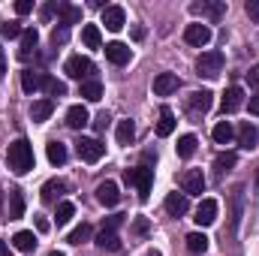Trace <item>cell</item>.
Masks as SVG:
<instances>
[{
	"label": "cell",
	"mask_w": 259,
	"mask_h": 256,
	"mask_svg": "<svg viewBox=\"0 0 259 256\" xmlns=\"http://www.w3.org/2000/svg\"><path fill=\"white\" fill-rule=\"evenodd\" d=\"M6 160H9V169L15 175H27L33 169V145L27 139H15L6 151Z\"/></svg>",
	"instance_id": "1"
},
{
	"label": "cell",
	"mask_w": 259,
	"mask_h": 256,
	"mask_svg": "<svg viewBox=\"0 0 259 256\" xmlns=\"http://www.w3.org/2000/svg\"><path fill=\"white\" fill-rule=\"evenodd\" d=\"M124 181H127V184H133V187L139 190V199H142V202H148L151 187H154V169H148V166L127 169V172H124Z\"/></svg>",
	"instance_id": "2"
},
{
	"label": "cell",
	"mask_w": 259,
	"mask_h": 256,
	"mask_svg": "<svg viewBox=\"0 0 259 256\" xmlns=\"http://www.w3.org/2000/svg\"><path fill=\"white\" fill-rule=\"evenodd\" d=\"M229 208H232V217H229V238H235V235H238V226H241V220H244V184L232 187V193H229Z\"/></svg>",
	"instance_id": "3"
},
{
	"label": "cell",
	"mask_w": 259,
	"mask_h": 256,
	"mask_svg": "<svg viewBox=\"0 0 259 256\" xmlns=\"http://www.w3.org/2000/svg\"><path fill=\"white\" fill-rule=\"evenodd\" d=\"M211 106H214V94H211V91H193V94L187 97V115L196 118V121H199L202 115H208Z\"/></svg>",
	"instance_id": "4"
},
{
	"label": "cell",
	"mask_w": 259,
	"mask_h": 256,
	"mask_svg": "<svg viewBox=\"0 0 259 256\" xmlns=\"http://www.w3.org/2000/svg\"><path fill=\"white\" fill-rule=\"evenodd\" d=\"M75 151H78V157H81L84 163H97V160H103L106 145H103L100 139H88V136H81V139L75 142Z\"/></svg>",
	"instance_id": "5"
},
{
	"label": "cell",
	"mask_w": 259,
	"mask_h": 256,
	"mask_svg": "<svg viewBox=\"0 0 259 256\" xmlns=\"http://www.w3.org/2000/svg\"><path fill=\"white\" fill-rule=\"evenodd\" d=\"M64 72L69 78H78V81H88L94 75V61L91 58H81V55H72L64 64Z\"/></svg>",
	"instance_id": "6"
},
{
	"label": "cell",
	"mask_w": 259,
	"mask_h": 256,
	"mask_svg": "<svg viewBox=\"0 0 259 256\" xmlns=\"http://www.w3.org/2000/svg\"><path fill=\"white\" fill-rule=\"evenodd\" d=\"M196 72L205 75V78H217L223 72V55L220 52H205L199 61H196Z\"/></svg>",
	"instance_id": "7"
},
{
	"label": "cell",
	"mask_w": 259,
	"mask_h": 256,
	"mask_svg": "<svg viewBox=\"0 0 259 256\" xmlns=\"http://www.w3.org/2000/svg\"><path fill=\"white\" fill-rule=\"evenodd\" d=\"M190 12L208 18V21H220L226 15V0H202V3H193L190 6Z\"/></svg>",
	"instance_id": "8"
},
{
	"label": "cell",
	"mask_w": 259,
	"mask_h": 256,
	"mask_svg": "<svg viewBox=\"0 0 259 256\" xmlns=\"http://www.w3.org/2000/svg\"><path fill=\"white\" fill-rule=\"evenodd\" d=\"M181 190H184L187 199L205 193V175H202V169H187V172L181 175Z\"/></svg>",
	"instance_id": "9"
},
{
	"label": "cell",
	"mask_w": 259,
	"mask_h": 256,
	"mask_svg": "<svg viewBox=\"0 0 259 256\" xmlns=\"http://www.w3.org/2000/svg\"><path fill=\"white\" fill-rule=\"evenodd\" d=\"M184 42H187V46H196V49L208 46V42H211V27H208V24H187Z\"/></svg>",
	"instance_id": "10"
},
{
	"label": "cell",
	"mask_w": 259,
	"mask_h": 256,
	"mask_svg": "<svg viewBox=\"0 0 259 256\" xmlns=\"http://www.w3.org/2000/svg\"><path fill=\"white\" fill-rule=\"evenodd\" d=\"M181 88V78L175 75V72H160L157 78H154V94L157 97H169V94H175Z\"/></svg>",
	"instance_id": "11"
},
{
	"label": "cell",
	"mask_w": 259,
	"mask_h": 256,
	"mask_svg": "<svg viewBox=\"0 0 259 256\" xmlns=\"http://www.w3.org/2000/svg\"><path fill=\"white\" fill-rule=\"evenodd\" d=\"M241 106H244V88H238V84L226 88V94H223V115H235Z\"/></svg>",
	"instance_id": "12"
},
{
	"label": "cell",
	"mask_w": 259,
	"mask_h": 256,
	"mask_svg": "<svg viewBox=\"0 0 259 256\" xmlns=\"http://www.w3.org/2000/svg\"><path fill=\"white\" fill-rule=\"evenodd\" d=\"M199 226H211L217 220V199H202L199 208H196V217H193Z\"/></svg>",
	"instance_id": "13"
},
{
	"label": "cell",
	"mask_w": 259,
	"mask_h": 256,
	"mask_svg": "<svg viewBox=\"0 0 259 256\" xmlns=\"http://www.w3.org/2000/svg\"><path fill=\"white\" fill-rule=\"evenodd\" d=\"M106 61L115 66H124L130 64V46H124V42H106Z\"/></svg>",
	"instance_id": "14"
},
{
	"label": "cell",
	"mask_w": 259,
	"mask_h": 256,
	"mask_svg": "<svg viewBox=\"0 0 259 256\" xmlns=\"http://www.w3.org/2000/svg\"><path fill=\"white\" fill-rule=\"evenodd\" d=\"M36 46H39V33H36V27H24V30H21V49H18V58L27 61V58L36 52Z\"/></svg>",
	"instance_id": "15"
},
{
	"label": "cell",
	"mask_w": 259,
	"mask_h": 256,
	"mask_svg": "<svg viewBox=\"0 0 259 256\" xmlns=\"http://www.w3.org/2000/svg\"><path fill=\"white\" fill-rule=\"evenodd\" d=\"M97 199H100V205H106V208H115V205L121 202L118 184H115V181H103V184L97 187Z\"/></svg>",
	"instance_id": "16"
},
{
	"label": "cell",
	"mask_w": 259,
	"mask_h": 256,
	"mask_svg": "<svg viewBox=\"0 0 259 256\" xmlns=\"http://www.w3.org/2000/svg\"><path fill=\"white\" fill-rule=\"evenodd\" d=\"M166 211H169L172 217H184V214L190 211V199H187L184 193H169V196H166Z\"/></svg>",
	"instance_id": "17"
},
{
	"label": "cell",
	"mask_w": 259,
	"mask_h": 256,
	"mask_svg": "<svg viewBox=\"0 0 259 256\" xmlns=\"http://www.w3.org/2000/svg\"><path fill=\"white\" fill-rule=\"evenodd\" d=\"M88 121H91V115H88L84 106H69L66 109V127L69 130H84Z\"/></svg>",
	"instance_id": "18"
},
{
	"label": "cell",
	"mask_w": 259,
	"mask_h": 256,
	"mask_svg": "<svg viewBox=\"0 0 259 256\" xmlns=\"http://www.w3.org/2000/svg\"><path fill=\"white\" fill-rule=\"evenodd\" d=\"M103 24H106L109 30H121V27L127 24L124 9H121V6H106V9H103Z\"/></svg>",
	"instance_id": "19"
},
{
	"label": "cell",
	"mask_w": 259,
	"mask_h": 256,
	"mask_svg": "<svg viewBox=\"0 0 259 256\" xmlns=\"http://www.w3.org/2000/svg\"><path fill=\"white\" fill-rule=\"evenodd\" d=\"M238 145H241L244 151H253V148H256V145H259V130L253 127L250 121L238 127Z\"/></svg>",
	"instance_id": "20"
},
{
	"label": "cell",
	"mask_w": 259,
	"mask_h": 256,
	"mask_svg": "<svg viewBox=\"0 0 259 256\" xmlns=\"http://www.w3.org/2000/svg\"><path fill=\"white\" fill-rule=\"evenodd\" d=\"M52 112H55V100H36L33 106H30V118H33V124H42V121H49L52 118Z\"/></svg>",
	"instance_id": "21"
},
{
	"label": "cell",
	"mask_w": 259,
	"mask_h": 256,
	"mask_svg": "<svg viewBox=\"0 0 259 256\" xmlns=\"http://www.w3.org/2000/svg\"><path fill=\"white\" fill-rule=\"evenodd\" d=\"M172 133H175V112H172L169 106H163V109H160V121H157V136L166 139V136H172Z\"/></svg>",
	"instance_id": "22"
},
{
	"label": "cell",
	"mask_w": 259,
	"mask_h": 256,
	"mask_svg": "<svg viewBox=\"0 0 259 256\" xmlns=\"http://www.w3.org/2000/svg\"><path fill=\"white\" fill-rule=\"evenodd\" d=\"M97 247L100 250H121V238H118V232H112V229H100L97 232Z\"/></svg>",
	"instance_id": "23"
},
{
	"label": "cell",
	"mask_w": 259,
	"mask_h": 256,
	"mask_svg": "<svg viewBox=\"0 0 259 256\" xmlns=\"http://www.w3.org/2000/svg\"><path fill=\"white\" fill-rule=\"evenodd\" d=\"M58 15H61V24H78L81 21V6H72V3H58Z\"/></svg>",
	"instance_id": "24"
},
{
	"label": "cell",
	"mask_w": 259,
	"mask_h": 256,
	"mask_svg": "<svg viewBox=\"0 0 259 256\" xmlns=\"http://www.w3.org/2000/svg\"><path fill=\"white\" fill-rule=\"evenodd\" d=\"M235 163H238V154H235V151L217 154V160H214V172H217V178H223L229 169H235Z\"/></svg>",
	"instance_id": "25"
},
{
	"label": "cell",
	"mask_w": 259,
	"mask_h": 256,
	"mask_svg": "<svg viewBox=\"0 0 259 256\" xmlns=\"http://www.w3.org/2000/svg\"><path fill=\"white\" fill-rule=\"evenodd\" d=\"M12 244H15V250L30 253V250L36 247V235H33L30 229H21V232H15V235H12Z\"/></svg>",
	"instance_id": "26"
},
{
	"label": "cell",
	"mask_w": 259,
	"mask_h": 256,
	"mask_svg": "<svg viewBox=\"0 0 259 256\" xmlns=\"http://www.w3.org/2000/svg\"><path fill=\"white\" fill-rule=\"evenodd\" d=\"M39 88H42L49 97H64V94H66L64 81H58L55 75H46V72H42V78H39Z\"/></svg>",
	"instance_id": "27"
},
{
	"label": "cell",
	"mask_w": 259,
	"mask_h": 256,
	"mask_svg": "<svg viewBox=\"0 0 259 256\" xmlns=\"http://www.w3.org/2000/svg\"><path fill=\"white\" fill-rule=\"evenodd\" d=\"M81 39H84L88 49H103V33H100L97 24H84L81 27Z\"/></svg>",
	"instance_id": "28"
},
{
	"label": "cell",
	"mask_w": 259,
	"mask_h": 256,
	"mask_svg": "<svg viewBox=\"0 0 259 256\" xmlns=\"http://www.w3.org/2000/svg\"><path fill=\"white\" fill-rule=\"evenodd\" d=\"M81 97H84L88 103H100V100H103V84H100L97 78L81 81Z\"/></svg>",
	"instance_id": "29"
},
{
	"label": "cell",
	"mask_w": 259,
	"mask_h": 256,
	"mask_svg": "<svg viewBox=\"0 0 259 256\" xmlns=\"http://www.w3.org/2000/svg\"><path fill=\"white\" fill-rule=\"evenodd\" d=\"M196 145H199V142H196V136H193V133H187V136H181V139H178L175 151H178V157H181V160H190V157L196 154Z\"/></svg>",
	"instance_id": "30"
},
{
	"label": "cell",
	"mask_w": 259,
	"mask_h": 256,
	"mask_svg": "<svg viewBox=\"0 0 259 256\" xmlns=\"http://www.w3.org/2000/svg\"><path fill=\"white\" fill-rule=\"evenodd\" d=\"M64 193H66L64 181H58V178L55 181H46L42 184V202H58V196H64Z\"/></svg>",
	"instance_id": "31"
},
{
	"label": "cell",
	"mask_w": 259,
	"mask_h": 256,
	"mask_svg": "<svg viewBox=\"0 0 259 256\" xmlns=\"http://www.w3.org/2000/svg\"><path fill=\"white\" fill-rule=\"evenodd\" d=\"M46 151H49V160H52L55 166H64V163H66V145H64V142L52 139V142L46 145Z\"/></svg>",
	"instance_id": "32"
},
{
	"label": "cell",
	"mask_w": 259,
	"mask_h": 256,
	"mask_svg": "<svg viewBox=\"0 0 259 256\" xmlns=\"http://www.w3.org/2000/svg\"><path fill=\"white\" fill-rule=\"evenodd\" d=\"M24 217V196L21 190H9V220Z\"/></svg>",
	"instance_id": "33"
},
{
	"label": "cell",
	"mask_w": 259,
	"mask_h": 256,
	"mask_svg": "<svg viewBox=\"0 0 259 256\" xmlns=\"http://www.w3.org/2000/svg\"><path fill=\"white\" fill-rule=\"evenodd\" d=\"M211 136H214V142H217V145H229V142H232V136H235V130H232L229 121H220V124L214 127Z\"/></svg>",
	"instance_id": "34"
},
{
	"label": "cell",
	"mask_w": 259,
	"mask_h": 256,
	"mask_svg": "<svg viewBox=\"0 0 259 256\" xmlns=\"http://www.w3.org/2000/svg\"><path fill=\"white\" fill-rule=\"evenodd\" d=\"M91 235H94V229H91V223H81V226H75L72 232H69V244H84V241H91Z\"/></svg>",
	"instance_id": "35"
},
{
	"label": "cell",
	"mask_w": 259,
	"mask_h": 256,
	"mask_svg": "<svg viewBox=\"0 0 259 256\" xmlns=\"http://www.w3.org/2000/svg\"><path fill=\"white\" fill-rule=\"evenodd\" d=\"M115 136H118V145H130V142L136 139V124H133L130 118H127V121H121Z\"/></svg>",
	"instance_id": "36"
},
{
	"label": "cell",
	"mask_w": 259,
	"mask_h": 256,
	"mask_svg": "<svg viewBox=\"0 0 259 256\" xmlns=\"http://www.w3.org/2000/svg\"><path fill=\"white\" fill-rule=\"evenodd\" d=\"M39 78H42V75H36L33 69H24V72H21V88H24V94L39 91Z\"/></svg>",
	"instance_id": "37"
},
{
	"label": "cell",
	"mask_w": 259,
	"mask_h": 256,
	"mask_svg": "<svg viewBox=\"0 0 259 256\" xmlns=\"http://www.w3.org/2000/svg\"><path fill=\"white\" fill-rule=\"evenodd\" d=\"M187 247H190L193 253H205V250H208V235H202V232H190V235H187Z\"/></svg>",
	"instance_id": "38"
},
{
	"label": "cell",
	"mask_w": 259,
	"mask_h": 256,
	"mask_svg": "<svg viewBox=\"0 0 259 256\" xmlns=\"http://www.w3.org/2000/svg\"><path fill=\"white\" fill-rule=\"evenodd\" d=\"M72 214H75V205H72V202H61V205H58V214H55L58 226H66V223L72 220Z\"/></svg>",
	"instance_id": "39"
},
{
	"label": "cell",
	"mask_w": 259,
	"mask_h": 256,
	"mask_svg": "<svg viewBox=\"0 0 259 256\" xmlns=\"http://www.w3.org/2000/svg\"><path fill=\"white\" fill-rule=\"evenodd\" d=\"M0 36H3V39L21 36V24H18V21H3V24H0Z\"/></svg>",
	"instance_id": "40"
},
{
	"label": "cell",
	"mask_w": 259,
	"mask_h": 256,
	"mask_svg": "<svg viewBox=\"0 0 259 256\" xmlns=\"http://www.w3.org/2000/svg\"><path fill=\"white\" fill-rule=\"evenodd\" d=\"M66 39H69V27L61 24V27H55V30H52V46H64Z\"/></svg>",
	"instance_id": "41"
},
{
	"label": "cell",
	"mask_w": 259,
	"mask_h": 256,
	"mask_svg": "<svg viewBox=\"0 0 259 256\" xmlns=\"http://www.w3.org/2000/svg\"><path fill=\"white\" fill-rule=\"evenodd\" d=\"M244 9H247L250 21H256V24H259V0H247V6H244Z\"/></svg>",
	"instance_id": "42"
},
{
	"label": "cell",
	"mask_w": 259,
	"mask_h": 256,
	"mask_svg": "<svg viewBox=\"0 0 259 256\" xmlns=\"http://www.w3.org/2000/svg\"><path fill=\"white\" fill-rule=\"evenodd\" d=\"M58 12V3H46L42 9H39V15H42V21H52V15Z\"/></svg>",
	"instance_id": "43"
},
{
	"label": "cell",
	"mask_w": 259,
	"mask_h": 256,
	"mask_svg": "<svg viewBox=\"0 0 259 256\" xmlns=\"http://www.w3.org/2000/svg\"><path fill=\"white\" fill-rule=\"evenodd\" d=\"M121 223H124V217H121V214H115V217H109V220L103 223V229H112V232H118V226H121Z\"/></svg>",
	"instance_id": "44"
},
{
	"label": "cell",
	"mask_w": 259,
	"mask_h": 256,
	"mask_svg": "<svg viewBox=\"0 0 259 256\" xmlns=\"http://www.w3.org/2000/svg\"><path fill=\"white\" fill-rule=\"evenodd\" d=\"M30 9H33V3H30V0H18V3H15V12H18V15H27Z\"/></svg>",
	"instance_id": "45"
},
{
	"label": "cell",
	"mask_w": 259,
	"mask_h": 256,
	"mask_svg": "<svg viewBox=\"0 0 259 256\" xmlns=\"http://www.w3.org/2000/svg\"><path fill=\"white\" fill-rule=\"evenodd\" d=\"M133 232H136V235H145V232H148V220H145V217H139V220L133 223Z\"/></svg>",
	"instance_id": "46"
},
{
	"label": "cell",
	"mask_w": 259,
	"mask_h": 256,
	"mask_svg": "<svg viewBox=\"0 0 259 256\" xmlns=\"http://www.w3.org/2000/svg\"><path fill=\"white\" fill-rule=\"evenodd\" d=\"M247 78H250V88H256V91H259V64L247 72Z\"/></svg>",
	"instance_id": "47"
},
{
	"label": "cell",
	"mask_w": 259,
	"mask_h": 256,
	"mask_svg": "<svg viewBox=\"0 0 259 256\" xmlns=\"http://www.w3.org/2000/svg\"><path fill=\"white\" fill-rule=\"evenodd\" d=\"M247 106H250V115H259V94H256V97H250V103H247Z\"/></svg>",
	"instance_id": "48"
},
{
	"label": "cell",
	"mask_w": 259,
	"mask_h": 256,
	"mask_svg": "<svg viewBox=\"0 0 259 256\" xmlns=\"http://www.w3.org/2000/svg\"><path fill=\"white\" fill-rule=\"evenodd\" d=\"M6 75V55H3V49H0V78Z\"/></svg>",
	"instance_id": "49"
},
{
	"label": "cell",
	"mask_w": 259,
	"mask_h": 256,
	"mask_svg": "<svg viewBox=\"0 0 259 256\" xmlns=\"http://www.w3.org/2000/svg\"><path fill=\"white\" fill-rule=\"evenodd\" d=\"M106 124H109V118H106V112L97 118V130H106Z\"/></svg>",
	"instance_id": "50"
},
{
	"label": "cell",
	"mask_w": 259,
	"mask_h": 256,
	"mask_svg": "<svg viewBox=\"0 0 259 256\" xmlns=\"http://www.w3.org/2000/svg\"><path fill=\"white\" fill-rule=\"evenodd\" d=\"M36 229H39V232H49V220L39 217V220H36Z\"/></svg>",
	"instance_id": "51"
},
{
	"label": "cell",
	"mask_w": 259,
	"mask_h": 256,
	"mask_svg": "<svg viewBox=\"0 0 259 256\" xmlns=\"http://www.w3.org/2000/svg\"><path fill=\"white\" fill-rule=\"evenodd\" d=\"M9 253V247H6V241H0V256H6Z\"/></svg>",
	"instance_id": "52"
},
{
	"label": "cell",
	"mask_w": 259,
	"mask_h": 256,
	"mask_svg": "<svg viewBox=\"0 0 259 256\" xmlns=\"http://www.w3.org/2000/svg\"><path fill=\"white\" fill-rule=\"evenodd\" d=\"M253 190L259 193V169H256V178H253Z\"/></svg>",
	"instance_id": "53"
},
{
	"label": "cell",
	"mask_w": 259,
	"mask_h": 256,
	"mask_svg": "<svg viewBox=\"0 0 259 256\" xmlns=\"http://www.w3.org/2000/svg\"><path fill=\"white\" fill-rule=\"evenodd\" d=\"M0 211H3V190H0Z\"/></svg>",
	"instance_id": "54"
},
{
	"label": "cell",
	"mask_w": 259,
	"mask_h": 256,
	"mask_svg": "<svg viewBox=\"0 0 259 256\" xmlns=\"http://www.w3.org/2000/svg\"><path fill=\"white\" fill-rule=\"evenodd\" d=\"M49 256H64V253H58V250H52V253H49Z\"/></svg>",
	"instance_id": "55"
},
{
	"label": "cell",
	"mask_w": 259,
	"mask_h": 256,
	"mask_svg": "<svg viewBox=\"0 0 259 256\" xmlns=\"http://www.w3.org/2000/svg\"><path fill=\"white\" fill-rule=\"evenodd\" d=\"M145 256H160V253H154V250H151V253H145Z\"/></svg>",
	"instance_id": "56"
}]
</instances>
